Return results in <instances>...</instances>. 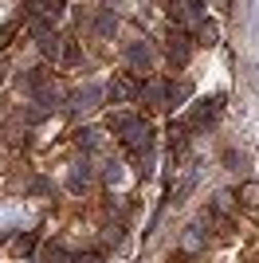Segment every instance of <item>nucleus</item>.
<instances>
[{"label": "nucleus", "mask_w": 259, "mask_h": 263, "mask_svg": "<svg viewBox=\"0 0 259 263\" xmlns=\"http://www.w3.org/2000/svg\"><path fill=\"white\" fill-rule=\"evenodd\" d=\"M32 40L40 44V51L47 55L51 63H71V59H79L75 47H67V40H59V35H55L43 20H35V24H32Z\"/></svg>", "instance_id": "nucleus-1"}, {"label": "nucleus", "mask_w": 259, "mask_h": 263, "mask_svg": "<svg viewBox=\"0 0 259 263\" xmlns=\"http://www.w3.org/2000/svg\"><path fill=\"white\" fill-rule=\"evenodd\" d=\"M118 138L126 149H134V154H150V122H141V118H118Z\"/></svg>", "instance_id": "nucleus-2"}, {"label": "nucleus", "mask_w": 259, "mask_h": 263, "mask_svg": "<svg viewBox=\"0 0 259 263\" xmlns=\"http://www.w3.org/2000/svg\"><path fill=\"white\" fill-rule=\"evenodd\" d=\"M165 8H169V20L177 28H196L200 24V8H196L193 0H169Z\"/></svg>", "instance_id": "nucleus-3"}, {"label": "nucleus", "mask_w": 259, "mask_h": 263, "mask_svg": "<svg viewBox=\"0 0 259 263\" xmlns=\"http://www.w3.org/2000/svg\"><path fill=\"white\" fill-rule=\"evenodd\" d=\"M67 106L71 110H98L102 106V87H90V83H86V87H79L75 95H71V99H67Z\"/></svg>", "instance_id": "nucleus-4"}, {"label": "nucleus", "mask_w": 259, "mask_h": 263, "mask_svg": "<svg viewBox=\"0 0 259 263\" xmlns=\"http://www.w3.org/2000/svg\"><path fill=\"white\" fill-rule=\"evenodd\" d=\"M24 8L32 12L35 20H43V24H55L59 16H63V0H24Z\"/></svg>", "instance_id": "nucleus-5"}, {"label": "nucleus", "mask_w": 259, "mask_h": 263, "mask_svg": "<svg viewBox=\"0 0 259 263\" xmlns=\"http://www.w3.org/2000/svg\"><path fill=\"white\" fill-rule=\"evenodd\" d=\"M141 99H145V106H153V110H169V83L150 79V83L141 87Z\"/></svg>", "instance_id": "nucleus-6"}, {"label": "nucleus", "mask_w": 259, "mask_h": 263, "mask_svg": "<svg viewBox=\"0 0 259 263\" xmlns=\"http://www.w3.org/2000/svg\"><path fill=\"white\" fill-rule=\"evenodd\" d=\"M205 228L200 224H189V228L181 232V240H177V248H181V255H200L205 252Z\"/></svg>", "instance_id": "nucleus-7"}, {"label": "nucleus", "mask_w": 259, "mask_h": 263, "mask_svg": "<svg viewBox=\"0 0 259 263\" xmlns=\"http://www.w3.org/2000/svg\"><path fill=\"white\" fill-rule=\"evenodd\" d=\"M126 59H130L134 71H150V67H153V47L150 44H130L126 47Z\"/></svg>", "instance_id": "nucleus-8"}, {"label": "nucleus", "mask_w": 259, "mask_h": 263, "mask_svg": "<svg viewBox=\"0 0 259 263\" xmlns=\"http://www.w3.org/2000/svg\"><path fill=\"white\" fill-rule=\"evenodd\" d=\"M165 44H169V59L177 67L184 63V59H189V51H193V40H189V35H181V32H169V40H165Z\"/></svg>", "instance_id": "nucleus-9"}, {"label": "nucleus", "mask_w": 259, "mask_h": 263, "mask_svg": "<svg viewBox=\"0 0 259 263\" xmlns=\"http://www.w3.org/2000/svg\"><path fill=\"white\" fill-rule=\"evenodd\" d=\"M236 204H239V197L232 193V189H220V193L212 197V212H216V216H232Z\"/></svg>", "instance_id": "nucleus-10"}, {"label": "nucleus", "mask_w": 259, "mask_h": 263, "mask_svg": "<svg viewBox=\"0 0 259 263\" xmlns=\"http://www.w3.org/2000/svg\"><path fill=\"white\" fill-rule=\"evenodd\" d=\"M35 95H40V102H47V106H55V102H63V99H71V95H63V87L59 83H35Z\"/></svg>", "instance_id": "nucleus-11"}, {"label": "nucleus", "mask_w": 259, "mask_h": 263, "mask_svg": "<svg viewBox=\"0 0 259 263\" xmlns=\"http://www.w3.org/2000/svg\"><path fill=\"white\" fill-rule=\"evenodd\" d=\"M239 204L259 216V181H244V185H239Z\"/></svg>", "instance_id": "nucleus-12"}, {"label": "nucleus", "mask_w": 259, "mask_h": 263, "mask_svg": "<svg viewBox=\"0 0 259 263\" xmlns=\"http://www.w3.org/2000/svg\"><path fill=\"white\" fill-rule=\"evenodd\" d=\"M106 95H110V99H114V102H130V99H134V95H141V90L134 87L130 79H114V83H110V90H106Z\"/></svg>", "instance_id": "nucleus-13"}, {"label": "nucleus", "mask_w": 259, "mask_h": 263, "mask_svg": "<svg viewBox=\"0 0 259 263\" xmlns=\"http://www.w3.org/2000/svg\"><path fill=\"white\" fill-rule=\"evenodd\" d=\"M193 40H196L200 47H212L216 40H220V32H216V24H212V20H200V24L193 28Z\"/></svg>", "instance_id": "nucleus-14"}, {"label": "nucleus", "mask_w": 259, "mask_h": 263, "mask_svg": "<svg viewBox=\"0 0 259 263\" xmlns=\"http://www.w3.org/2000/svg\"><path fill=\"white\" fill-rule=\"evenodd\" d=\"M220 102H224V99H212V102H205V106H200V110L193 114V118H189V126L196 130V126H205V122H212V118H216V110H220Z\"/></svg>", "instance_id": "nucleus-15"}, {"label": "nucleus", "mask_w": 259, "mask_h": 263, "mask_svg": "<svg viewBox=\"0 0 259 263\" xmlns=\"http://www.w3.org/2000/svg\"><path fill=\"white\" fill-rule=\"evenodd\" d=\"M189 95H193V83H189V79H173V83H169V106L184 102Z\"/></svg>", "instance_id": "nucleus-16"}, {"label": "nucleus", "mask_w": 259, "mask_h": 263, "mask_svg": "<svg viewBox=\"0 0 259 263\" xmlns=\"http://www.w3.org/2000/svg\"><path fill=\"white\" fill-rule=\"evenodd\" d=\"M40 255H43V263H75V255H67L59 243H43Z\"/></svg>", "instance_id": "nucleus-17"}, {"label": "nucleus", "mask_w": 259, "mask_h": 263, "mask_svg": "<svg viewBox=\"0 0 259 263\" xmlns=\"http://www.w3.org/2000/svg\"><path fill=\"white\" fill-rule=\"evenodd\" d=\"M75 142H79V149H98L102 145V130H79Z\"/></svg>", "instance_id": "nucleus-18"}, {"label": "nucleus", "mask_w": 259, "mask_h": 263, "mask_svg": "<svg viewBox=\"0 0 259 263\" xmlns=\"http://www.w3.org/2000/svg\"><path fill=\"white\" fill-rule=\"evenodd\" d=\"M95 28H98V32H102V35H114V28H118V16L102 8V12H98V16H95Z\"/></svg>", "instance_id": "nucleus-19"}, {"label": "nucleus", "mask_w": 259, "mask_h": 263, "mask_svg": "<svg viewBox=\"0 0 259 263\" xmlns=\"http://www.w3.org/2000/svg\"><path fill=\"white\" fill-rule=\"evenodd\" d=\"M86 185H90V169H86V165H75V169H71V193H83Z\"/></svg>", "instance_id": "nucleus-20"}, {"label": "nucleus", "mask_w": 259, "mask_h": 263, "mask_svg": "<svg viewBox=\"0 0 259 263\" xmlns=\"http://www.w3.org/2000/svg\"><path fill=\"white\" fill-rule=\"evenodd\" d=\"M35 252V236H16V240H12V255H32Z\"/></svg>", "instance_id": "nucleus-21"}, {"label": "nucleus", "mask_w": 259, "mask_h": 263, "mask_svg": "<svg viewBox=\"0 0 259 263\" xmlns=\"http://www.w3.org/2000/svg\"><path fill=\"white\" fill-rule=\"evenodd\" d=\"M122 181V165H106V185H118Z\"/></svg>", "instance_id": "nucleus-22"}, {"label": "nucleus", "mask_w": 259, "mask_h": 263, "mask_svg": "<svg viewBox=\"0 0 259 263\" xmlns=\"http://www.w3.org/2000/svg\"><path fill=\"white\" fill-rule=\"evenodd\" d=\"M228 165H232V169H244V165H248V157H244V154H228Z\"/></svg>", "instance_id": "nucleus-23"}, {"label": "nucleus", "mask_w": 259, "mask_h": 263, "mask_svg": "<svg viewBox=\"0 0 259 263\" xmlns=\"http://www.w3.org/2000/svg\"><path fill=\"white\" fill-rule=\"evenodd\" d=\"M75 263H102V255H98V252H86V255H75Z\"/></svg>", "instance_id": "nucleus-24"}]
</instances>
